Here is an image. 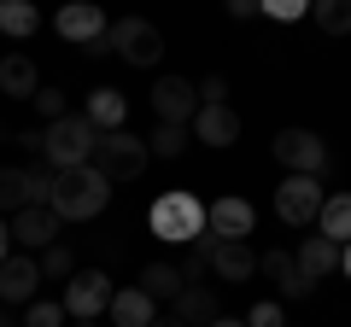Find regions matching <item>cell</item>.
Masks as SVG:
<instances>
[{
    "label": "cell",
    "instance_id": "1",
    "mask_svg": "<svg viewBox=\"0 0 351 327\" xmlns=\"http://www.w3.org/2000/svg\"><path fill=\"white\" fill-rule=\"evenodd\" d=\"M112 205V181L82 164V170H53V193H47V211L59 222H88V216H100Z\"/></svg>",
    "mask_w": 351,
    "mask_h": 327
},
{
    "label": "cell",
    "instance_id": "2",
    "mask_svg": "<svg viewBox=\"0 0 351 327\" xmlns=\"http://www.w3.org/2000/svg\"><path fill=\"white\" fill-rule=\"evenodd\" d=\"M147 228H152V239H164V246H182V252H188L193 239L205 234V205L193 199V193H158V199H152V211H147Z\"/></svg>",
    "mask_w": 351,
    "mask_h": 327
},
{
    "label": "cell",
    "instance_id": "3",
    "mask_svg": "<svg viewBox=\"0 0 351 327\" xmlns=\"http://www.w3.org/2000/svg\"><path fill=\"white\" fill-rule=\"evenodd\" d=\"M94 146H100V129L88 123L82 112H71V117L41 129V152H47L53 170H82V164H94Z\"/></svg>",
    "mask_w": 351,
    "mask_h": 327
},
{
    "label": "cell",
    "instance_id": "4",
    "mask_svg": "<svg viewBox=\"0 0 351 327\" xmlns=\"http://www.w3.org/2000/svg\"><path fill=\"white\" fill-rule=\"evenodd\" d=\"M147 164H152L147 135H135V129H112V135H100V146H94V170H100L112 187L117 181H135Z\"/></svg>",
    "mask_w": 351,
    "mask_h": 327
},
{
    "label": "cell",
    "instance_id": "5",
    "mask_svg": "<svg viewBox=\"0 0 351 327\" xmlns=\"http://www.w3.org/2000/svg\"><path fill=\"white\" fill-rule=\"evenodd\" d=\"M106 36H112V53L129 59L135 70H152V64L164 59V36H158V24H147V18H117Z\"/></svg>",
    "mask_w": 351,
    "mask_h": 327
},
{
    "label": "cell",
    "instance_id": "6",
    "mask_svg": "<svg viewBox=\"0 0 351 327\" xmlns=\"http://www.w3.org/2000/svg\"><path fill=\"white\" fill-rule=\"evenodd\" d=\"M112 275L106 269H76L71 280H64V315H76V322H94V315H106L112 310Z\"/></svg>",
    "mask_w": 351,
    "mask_h": 327
},
{
    "label": "cell",
    "instance_id": "7",
    "mask_svg": "<svg viewBox=\"0 0 351 327\" xmlns=\"http://www.w3.org/2000/svg\"><path fill=\"white\" fill-rule=\"evenodd\" d=\"M147 100H152V112H158V123L193 129V117H199V82H188V76H158Z\"/></svg>",
    "mask_w": 351,
    "mask_h": 327
},
{
    "label": "cell",
    "instance_id": "8",
    "mask_svg": "<svg viewBox=\"0 0 351 327\" xmlns=\"http://www.w3.org/2000/svg\"><path fill=\"white\" fill-rule=\"evenodd\" d=\"M53 193V176L47 170H18V164H0V216L12 222L18 211H29V205H47Z\"/></svg>",
    "mask_w": 351,
    "mask_h": 327
},
{
    "label": "cell",
    "instance_id": "9",
    "mask_svg": "<svg viewBox=\"0 0 351 327\" xmlns=\"http://www.w3.org/2000/svg\"><path fill=\"white\" fill-rule=\"evenodd\" d=\"M276 164L287 176H322L328 170V146L316 129H281L276 135Z\"/></svg>",
    "mask_w": 351,
    "mask_h": 327
},
{
    "label": "cell",
    "instance_id": "10",
    "mask_svg": "<svg viewBox=\"0 0 351 327\" xmlns=\"http://www.w3.org/2000/svg\"><path fill=\"white\" fill-rule=\"evenodd\" d=\"M322 199L328 193L316 187V176H281V187H276V216L287 228H311L316 216H322Z\"/></svg>",
    "mask_w": 351,
    "mask_h": 327
},
{
    "label": "cell",
    "instance_id": "11",
    "mask_svg": "<svg viewBox=\"0 0 351 327\" xmlns=\"http://www.w3.org/2000/svg\"><path fill=\"white\" fill-rule=\"evenodd\" d=\"M47 246H59V216H53L47 205H29V211H18V216H12V252L41 257Z\"/></svg>",
    "mask_w": 351,
    "mask_h": 327
},
{
    "label": "cell",
    "instance_id": "12",
    "mask_svg": "<svg viewBox=\"0 0 351 327\" xmlns=\"http://www.w3.org/2000/svg\"><path fill=\"white\" fill-rule=\"evenodd\" d=\"M41 298V263L29 252H12L0 263V304H36Z\"/></svg>",
    "mask_w": 351,
    "mask_h": 327
},
{
    "label": "cell",
    "instance_id": "13",
    "mask_svg": "<svg viewBox=\"0 0 351 327\" xmlns=\"http://www.w3.org/2000/svg\"><path fill=\"white\" fill-rule=\"evenodd\" d=\"M53 29H59V36L71 41V47H88V41H100L112 24H106V12L94 6V0H71V6H59Z\"/></svg>",
    "mask_w": 351,
    "mask_h": 327
},
{
    "label": "cell",
    "instance_id": "14",
    "mask_svg": "<svg viewBox=\"0 0 351 327\" xmlns=\"http://www.w3.org/2000/svg\"><path fill=\"white\" fill-rule=\"evenodd\" d=\"M188 135L205 140V146H217V152H228L240 140V112H234V105H199V117H193Z\"/></svg>",
    "mask_w": 351,
    "mask_h": 327
},
{
    "label": "cell",
    "instance_id": "15",
    "mask_svg": "<svg viewBox=\"0 0 351 327\" xmlns=\"http://www.w3.org/2000/svg\"><path fill=\"white\" fill-rule=\"evenodd\" d=\"M211 275L223 280V287H246V280L258 275V252H252L246 239H223L211 252Z\"/></svg>",
    "mask_w": 351,
    "mask_h": 327
},
{
    "label": "cell",
    "instance_id": "16",
    "mask_svg": "<svg viewBox=\"0 0 351 327\" xmlns=\"http://www.w3.org/2000/svg\"><path fill=\"white\" fill-rule=\"evenodd\" d=\"M258 269L269 275V287L281 292L287 304H299V298H311V280L299 275V263H293V252H281V246H269V252L258 257Z\"/></svg>",
    "mask_w": 351,
    "mask_h": 327
},
{
    "label": "cell",
    "instance_id": "17",
    "mask_svg": "<svg viewBox=\"0 0 351 327\" xmlns=\"http://www.w3.org/2000/svg\"><path fill=\"white\" fill-rule=\"evenodd\" d=\"M252 222H258V211H252L246 199H217V205H205V228H211L217 239H246Z\"/></svg>",
    "mask_w": 351,
    "mask_h": 327
},
{
    "label": "cell",
    "instance_id": "18",
    "mask_svg": "<svg viewBox=\"0 0 351 327\" xmlns=\"http://www.w3.org/2000/svg\"><path fill=\"white\" fill-rule=\"evenodd\" d=\"M170 315H176L182 327H211L217 315H223V310H217V292H211V280H199V287H182V298L170 304Z\"/></svg>",
    "mask_w": 351,
    "mask_h": 327
},
{
    "label": "cell",
    "instance_id": "19",
    "mask_svg": "<svg viewBox=\"0 0 351 327\" xmlns=\"http://www.w3.org/2000/svg\"><path fill=\"white\" fill-rule=\"evenodd\" d=\"M106 315H112V327H152V322H158V304H152L141 287H117Z\"/></svg>",
    "mask_w": 351,
    "mask_h": 327
},
{
    "label": "cell",
    "instance_id": "20",
    "mask_svg": "<svg viewBox=\"0 0 351 327\" xmlns=\"http://www.w3.org/2000/svg\"><path fill=\"white\" fill-rule=\"evenodd\" d=\"M36 88H41L36 59H29L24 47H18V53H6V59H0V94H12V100H36Z\"/></svg>",
    "mask_w": 351,
    "mask_h": 327
},
{
    "label": "cell",
    "instance_id": "21",
    "mask_svg": "<svg viewBox=\"0 0 351 327\" xmlns=\"http://www.w3.org/2000/svg\"><path fill=\"white\" fill-rule=\"evenodd\" d=\"M82 117L100 129V135H112V129H123V123H129V100H123L117 88H94V94L82 100Z\"/></svg>",
    "mask_w": 351,
    "mask_h": 327
},
{
    "label": "cell",
    "instance_id": "22",
    "mask_svg": "<svg viewBox=\"0 0 351 327\" xmlns=\"http://www.w3.org/2000/svg\"><path fill=\"white\" fill-rule=\"evenodd\" d=\"M293 263H299V275L316 287L322 275H334V269H339V246H334V239H322V234H311L299 252H293Z\"/></svg>",
    "mask_w": 351,
    "mask_h": 327
},
{
    "label": "cell",
    "instance_id": "23",
    "mask_svg": "<svg viewBox=\"0 0 351 327\" xmlns=\"http://www.w3.org/2000/svg\"><path fill=\"white\" fill-rule=\"evenodd\" d=\"M316 234H322V239H334V246H351V193H328V199H322Z\"/></svg>",
    "mask_w": 351,
    "mask_h": 327
},
{
    "label": "cell",
    "instance_id": "24",
    "mask_svg": "<svg viewBox=\"0 0 351 327\" xmlns=\"http://www.w3.org/2000/svg\"><path fill=\"white\" fill-rule=\"evenodd\" d=\"M182 287H188V280H182V269H176V263H147V269H141V292H147L152 304H176V298H182Z\"/></svg>",
    "mask_w": 351,
    "mask_h": 327
},
{
    "label": "cell",
    "instance_id": "25",
    "mask_svg": "<svg viewBox=\"0 0 351 327\" xmlns=\"http://www.w3.org/2000/svg\"><path fill=\"white\" fill-rule=\"evenodd\" d=\"M41 29V12L29 6V0H0V36H12V41H29Z\"/></svg>",
    "mask_w": 351,
    "mask_h": 327
},
{
    "label": "cell",
    "instance_id": "26",
    "mask_svg": "<svg viewBox=\"0 0 351 327\" xmlns=\"http://www.w3.org/2000/svg\"><path fill=\"white\" fill-rule=\"evenodd\" d=\"M311 18L322 36H351V0H316Z\"/></svg>",
    "mask_w": 351,
    "mask_h": 327
},
{
    "label": "cell",
    "instance_id": "27",
    "mask_svg": "<svg viewBox=\"0 0 351 327\" xmlns=\"http://www.w3.org/2000/svg\"><path fill=\"white\" fill-rule=\"evenodd\" d=\"M188 129H170V123H158V129H152V135H147V152H152V158H182V152H188Z\"/></svg>",
    "mask_w": 351,
    "mask_h": 327
},
{
    "label": "cell",
    "instance_id": "28",
    "mask_svg": "<svg viewBox=\"0 0 351 327\" xmlns=\"http://www.w3.org/2000/svg\"><path fill=\"white\" fill-rule=\"evenodd\" d=\"M36 263H41V280H71V275H76V257H71V246H64V239H59V246H47Z\"/></svg>",
    "mask_w": 351,
    "mask_h": 327
},
{
    "label": "cell",
    "instance_id": "29",
    "mask_svg": "<svg viewBox=\"0 0 351 327\" xmlns=\"http://www.w3.org/2000/svg\"><path fill=\"white\" fill-rule=\"evenodd\" d=\"M71 315H64V304L59 298H36L29 304V315H24V327H64Z\"/></svg>",
    "mask_w": 351,
    "mask_h": 327
},
{
    "label": "cell",
    "instance_id": "30",
    "mask_svg": "<svg viewBox=\"0 0 351 327\" xmlns=\"http://www.w3.org/2000/svg\"><path fill=\"white\" fill-rule=\"evenodd\" d=\"M36 112L47 117V123H59V117H71V105H64V88H53V82H41V88H36Z\"/></svg>",
    "mask_w": 351,
    "mask_h": 327
},
{
    "label": "cell",
    "instance_id": "31",
    "mask_svg": "<svg viewBox=\"0 0 351 327\" xmlns=\"http://www.w3.org/2000/svg\"><path fill=\"white\" fill-rule=\"evenodd\" d=\"M246 327H287V310H281L276 298H263V304L246 310Z\"/></svg>",
    "mask_w": 351,
    "mask_h": 327
},
{
    "label": "cell",
    "instance_id": "32",
    "mask_svg": "<svg viewBox=\"0 0 351 327\" xmlns=\"http://www.w3.org/2000/svg\"><path fill=\"white\" fill-rule=\"evenodd\" d=\"M258 12H269V18H281V24H293V18H311V6H299V0H263Z\"/></svg>",
    "mask_w": 351,
    "mask_h": 327
},
{
    "label": "cell",
    "instance_id": "33",
    "mask_svg": "<svg viewBox=\"0 0 351 327\" xmlns=\"http://www.w3.org/2000/svg\"><path fill=\"white\" fill-rule=\"evenodd\" d=\"M199 105H228V82L223 76H205L199 82Z\"/></svg>",
    "mask_w": 351,
    "mask_h": 327
},
{
    "label": "cell",
    "instance_id": "34",
    "mask_svg": "<svg viewBox=\"0 0 351 327\" xmlns=\"http://www.w3.org/2000/svg\"><path fill=\"white\" fill-rule=\"evenodd\" d=\"M12 146H29V152H41V129H18V135H12Z\"/></svg>",
    "mask_w": 351,
    "mask_h": 327
},
{
    "label": "cell",
    "instance_id": "35",
    "mask_svg": "<svg viewBox=\"0 0 351 327\" xmlns=\"http://www.w3.org/2000/svg\"><path fill=\"white\" fill-rule=\"evenodd\" d=\"M228 18H258V0H228Z\"/></svg>",
    "mask_w": 351,
    "mask_h": 327
},
{
    "label": "cell",
    "instance_id": "36",
    "mask_svg": "<svg viewBox=\"0 0 351 327\" xmlns=\"http://www.w3.org/2000/svg\"><path fill=\"white\" fill-rule=\"evenodd\" d=\"M6 257H12V222L0 216V263H6Z\"/></svg>",
    "mask_w": 351,
    "mask_h": 327
},
{
    "label": "cell",
    "instance_id": "37",
    "mask_svg": "<svg viewBox=\"0 0 351 327\" xmlns=\"http://www.w3.org/2000/svg\"><path fill=\"white\" fill-rule=\"evenodd\" d=\"M211 327H246V315H217Z\"/></svg>",
    "mask_w": 351,
    "mask_h": 327
},
{
    "label": "cell",
    "instance_id": "38",
    "mask_svg": "<svg viewBox=\"0 0 351 327\" xmlns=\"http://www.w3.org/2000/svg\"><path fill=\"white\" fill-rule=\"evenodd\" d=\"M339 275L351 280V246H339Z\"/></svg>",
    "mask_w": 351,
    "mask_h": 327
},
{
    "label": "cell",
    "instance_id": "39",
    "mask_svg": "<svg viewBox=\"0 0 351 327\" xmlns=\"http://www.w3.org/2000/svg\"><path fill=\"white\" fill-rule=\"evenodd\" d=\"M152 327H182V322H176V315H158V322H152Z\"/></svg>",
    "mask_w": 351,
    "mask_h": 327
},
{
    "label": "cell",
    "instance_id": "40",
    "mask_svg": "<svg viewBox=\"0 0 351 327\" xmlns=\"http://www.w3.org/2000/svg\"><path fill=\"white\" fill-rule=\"evenodd\" d=\"M76 327H94V322H76Z\"/></svg>",
    "mask_w": 351,
    "mask_h": 327
}]
</instances>
